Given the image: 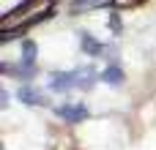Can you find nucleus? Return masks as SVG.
Returning <instances> with one entry per match:
<instances>
[{
    "instance_id": "1",
    "label": "nucleus",
    "mask_w": 156,
    "mask_h": 150,
    "mask_svg": "<svg viewBox=\"0 0 156 150\" xmlns=\"http://www.w3.org/2000/svg\"><path fill=\"white\" fill-rule=\"evenodd\" d=\"M55 115H58L60 120H66V123H82V120L88 118V107H85V104H71V101H66V104H60V107L55 109Z\"/></svg>"
},
{
    "instance_id": "2",
    "label": "nucleus",
    "mask_w": 156,
    "mask_h": 150,
    "mask_svg": "<svg viewBox=\"0 0 156 150\" xmlns=\"http://www.w3.org/2000/svg\"><path fill=\"white\" fill-rule=\"evenodd\" d=\"M74 87H77V74L74 71H58L49 79V90H55V93H69Z\"/></svg>"
},
{
    "instance_id": "3",
    "label": "nucleus",
    "mask_w": 156,
    "mask_h": 150,
    "mask_svg": "<svg viewBox=\"0 0 156 150\" xmlns=\"http://www.w3.org/2000/svg\"><path fill=\"white\" fill-rule=\"evenodd\" d=\"M16 96H19V101H22V104H27V107H41V104H47L44 93H41V90H36L33 85H22Z\"/></svg>"
},
{
    "instance_id": "4",
    "label": "nucleus",
    "mask_w": 156,
    "mask_h": 150,
    "mask_svg": "<svg viewBox=\"0 0 156 150\" xmlns=\"http://www.w3.org/2000/svg\"><path fill=\"white\" fill-rule=\"evenodd\" d=\"M74 74H77V87H80V90H90V87L96 85V79H101L90 66H88V68H77Z\"/></svg>"
},
{
    "instance_id": "5",
    "label": "nucleus",
    "mask_w": 156,
    "mask_h": 150,
    "mask_svg": "<svg viewBox=\"0 0 156 150\" xmlns=\"http://www.w3.org/2000/svg\"><path fill=\"white\" fill-rule=\"evenodd\" d=\"M80 44H82V52H85L88 57H96V55H101V52H104V46H101L90 33H80Z\"/></svg>"
},
{
    "instance_id": "6",
    "label": "nucleus",
    "mask_w": 156,
    "mask_h": 150,
    "mask_svg": "<svg viewBox=\"0 0 156 150\" xmlns=\"http://www.w3.org/2000/svg\"><path fill=\"white\" fill-rule=\"evenodd\" d=\"M36 55H38V46L33 44V41H22V66H27V68H33L36 66Z\"/></svg>"
},
{
    "instance_id": "7",
    "label": "nucleus",
    "mask_w": 156,
    "mask_h": 150,
    "mask_svg": "<svg viewBox=\"0 0 156 150\" xmlns=\"http://www.w3.org/2000/svg\"><path fill=\"white\" fill-rule=\"evenodd\" d=\"M101 82H107V85H112V87H121V85H123V71H121L118 66H110V68L101 74Z\"/></svg>"
},
{
    "instance_id": "8",
    "label": "nucleus",
    "mask_w": 156,
    "mask_h": 150,
    "mask_svg": "<svg viewBox=\"0 0 156 150\" xmlns=\"http://www.w3.org/2000/svg\"><path fill=\"white\" fill-rule=\"evenodd\" d=\"M107 0H69V11L71 14H82L88 8H96V5H104Z\"/></svg>"
},
{
    "instance_id": "9",
    "label": "nucleus",
    "mask_w": 156,
    "mask_h": 150,
    "mask_svg": "<svg viewBox=\"0 0 156 150\" xmlns=\"http://www.w3.org/2000/svg\"><path fill=\"white\" fill-rule=\"evenodd\" d=\"M107 27H112L115 33H121V19H118L115 14H110V19H107Z\"/></svg>"
},
{
    "instance_id": "10",
    "label": "nucleus",
    "mask_w": 156,
    "mask_h": 150,
    "mask_svg": "<svg viewBox=\"0 0 156 150\" xmlns=\"http://www.w3.org/2000/svg\"><path fill=\"white\" fill-rule=\"evenodd\" d=\"M143 0H112V5H137Z\"/></svg>"
},
{
    "instance_id": "11",
    "label": "nucleus",
    "mask_w": 156,
    "mask_h": 150,
    "mask_svg": "<svg viewBox=\"0 0 156 150\" xmlns=\"http://www.w3.org/2000/svg\"><path fill=\"white\" fill-rule=\"evenodd\" d=\"M5 104H8V93L3 90V93H0V107H5Z\"/></svg>"
}]
</instances>
